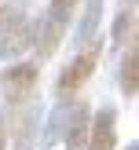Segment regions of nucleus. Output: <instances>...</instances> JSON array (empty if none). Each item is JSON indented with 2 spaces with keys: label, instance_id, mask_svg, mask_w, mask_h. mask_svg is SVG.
I'll return each mask as SVG.
<instances>
[{
  "label": "nucleus",
  "instance_id": "nucleus-1",
  "mask_svg": "<svg viewBox=\"0 0 139 150\" xmlns=\"http://www.w3.org/2000/svg\"><path fill=\"white\" fill-rule=\"evenodd\" d=\"M80 0H48V11L33 22V40L29 48L37 51V59H51L55 48L62 44V33L70 29V18H73V7Z\"/></svg>",
  "mask_w": 139,
  "mask_h": 150
},
{
  "label": "nucleus",
  "instance_id": "nucleus-2",
  "mask_svg": "<svg viewBox=\"0 0 139 150\" xmlns=\"http://www.w3.org/2000/svg\"><path fill=\"white\" fill-rule=\"evenodd\" d=\"M33 40V22H29L26 0H7L0 4V62L18 59Z\"/></svg>",
  "mask_w": 139,
  "mask_h": 150
},
{
  "label": "nucleus",
  "instance_id": "nucleus-3",
  "mask_svg": "<svg viewBox=\"0 0 139 150\" xmlns=\"http://www.w3.org/2000/svg\"><path fill=\"white\" fill-rule=\"evenodd\" d=\"M99 59H102V44H99V40H88V44H84V51H77V55H73L70 62L62 66V73H59V81H55L59 99H70L73 92H80V88L88 84V77L95 73Z\"/></svg>",
  "mask_w": 139,
  "mask_h": 150
},
{
  "label": "nucleus",
  "instance_id": "nucleus-4",
  "mask_svg": "<svg viewBox=\"0 0 139 150\" xmlns=\"http://www.w3.org/2000/svg\"><path fill=\"white\" fill-rule=\"evenodd\" d=\"M37 81H40V66L37 62H11V66H4V73H0V99L7 106H22L37 92Z\"/></svg>",
  "mask_w": 139,
  "mask_h": 150
},
{
  "label": "nucleus",
  "instance_id": "nucleus-5",
  "mask_svg": "<svg viewBox=\"0 0 139 150\" xmlns=\"http://www.w3.org/2000/svg\"><path fill=\"white\" fill-rule=\"evenodd\" d=\"M88 150H117V110L102 106L88 125Z\"/></svg>",
  "mask_w": 139,
  "mask_h": 150
},
{
  "label": "nucleus",
  "instance_id": "nucleus-6",
  "mask_svg": "<svg viewBox=\"0 0 139 150\" xmlns=\"http://www.w3.org/2000/svg\"><path fill=\"white\" fill-rule=\"evenodd\" d=\"M88 125H92V110L70 106V114H66V150H88Z\"/></svg>",
  "mask_w": 139,
  "mask_h": 150
},
{
  "label": "nucleus",
  "instance_id": "nucleus-7",
  "mask_svg": "<svg viewBox=\"0 0 139 150\" xmlns=\"http://www.w3.org/2000/svg\"><path fill=\"white\" fill-rule=\"evenodd\" d=\"M117 84H121V95H139V40L124 51L121 70H117Z\"/></svg>",
  "mask_w": 139,
  "mask_h": 150
},
{
  "label": "nucleus",
  "instance_id": "nucleus-8",
  "mask_svg": "<svg viewBox=\"0 0 139 150\" xmlns=\"http://www.w3.org/2000/svg\"><path fill=\"white\" fill-rule=\"evenodd\" d=\"M102 4H106V0H84V15H80L77 33H73V40H77V44L95 40V33H99V22H102Z\"/></svg>",
  "mask_w": 139,
  "mask_h": 150
},
{
  "label": "nucleus",
  "instance_id": "nucleus-9",
  "mask_svg": "<svg viewBox=\"0 0 139 150\" xmlns=\"http://www.w3.org/2000/svg\"><path fill=\"white\" fill-rule=\"evenodd\" d=\"M132 29H135V11H132V7H124V11L114 18V33H110V40H114L117 48H121V44H128Z\"/></svg>",
  "mask_w": 139,
  "mask_h": 150
},
{
  "label": "nucleus",
  "instance_id": "nucleus-10",
  "mask_svg": "<svg viewBox=\"0 0 139 150\" xmlns=\"http://www.w3.org/2000/svg\"><path fill=\"white\" fill-rule=\"evenodd\" d=\"M66 114H70V106H66V99L55 106V114H51V121H48V136H44V143H55V136L66 128Z\"/></svg>",
  "mask_w": 139,
  "mask_h": 150
},
{
  "label": "nucleus",
  "instance_id": "nucleus-11",
  "mask_svg": "<svg viewBox=\"0 0 139 150\" xmlns=\"http://www.w3.org/2000/svg\"><path fill=\"white\" fill-rule=\"evenodd\" d=\"M0 150H7V139H4V125H0Z\"/></svg>",
  "mask_w": 139,
  "mask_h": 150
},
{
  "label": "nucleus",
  "instance_id": "nucleus-12",
  "mask_svg": "<svg viewBox=\"0 0 139 150\" xmlns=\"http://www.w3.org/2000/svg\"><path fill=\"white\" fill-rule=\"evenodd\" d=\"M128 150H139V143H132V146H128Z\"/></svg>",
  "mask_w": 139,
  "mask_h": 150
}]
</instances>
